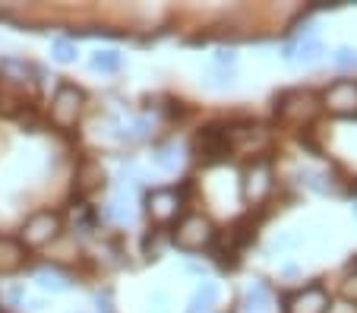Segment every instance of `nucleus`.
<instances>
[{
  "label": "nucleus",
  "instance_id": "obj_10",
  "mask_svg": "<svg viewBox=\"0 0 357 313\" xmlns=\"http://www.w3.org/2000/svg\"><path fill=\"white\" fill-rule=\"evenodd\" d=\"M329 304H332L329 294H326L319 285H310L288 300V313H326Z\"/></svg>",
  "mask_w": 357,
  "mask_h": 313
},
{
  "label": "nucleus",
  "instance_id": "obj_15",
  "mask_svg": "<svg viewBox=\"0 0 357 313\" xmlns=\"http://www.w3.org/2000/svg\"><path fill=\"white\" fill-rule=\"evenodd\" d=\"M152 165H155L158 171H165V174H174V171L183 165V146L181 143L158 146V149L152 152Z\"/></svg>",
  "mask_w": 357,
  "mask_h": 313
},
{
  "label": "nucleus",
  "instance_id": "obj_3",
  "mask_svg": "<svg viewBox=\"0 0 357 313\" xmlns=\"http://www.w3.org/2000/svg\"><path fill=\"white\" fill-rule=\"evenodd\" d=\"M61 228H63V222H61L57 212L41 209V212H35V215L26 218L22 234H20V244L22 247H45V244H51V241L61 234Z\"/></svg>",
  "mask_w": 357,
  "mask_h": 313
},
{
  "label": "nucleus",
  "instance_id": "obj_23",
  "mask_svg": "<svg viewBox=\"0 0 357 313\" xmlns=\"http://www.w3.org/2000/svg\"><path fill=\"white\" fill-rule=\"evenodd\" d=\"M234 63H237V54L234 51H215V67L218 70H234Z\"/></svg>",
  "mask_w": 357,
  "mask_h": 313
},
{
  "label": "nucleus",
  "instance_id": "obj_9",
  "mask_svg": "<svg viewBox=\"0 0 357 313\" xmlns=\"http://www.w3.org/2000/svg\"><path fill=\"white\" fill-rule=\"evenodd\" d=\"M237 313H278V300L266 282H250L237 304Z\"/></svg>",
  "mask_w": 357,
  "mask_h": 313
},
{
  "label": "nucleus",
  "instance_id": "obj_14",
  "mask_svg": "<svg viewBox=\"0 0 357 313\" xmlns=\"http://www.w3.org/2000/svg\"><path fill=\"white\" fill-rule=\"evenodd\" d=\"M35 282H38L41 291H51V294H63V291L73 288V279H70L63 269H57V266H45V269H38Z\"/></svg>",
  "mask_w": 357,
  "mask_h": 313
},
{
  "label": "nucleus",
  "instance_id": "obj_19",
  "mask_svg": "<svg viewBox=\"0 0 357 313\" xmlns=\"http://www.w3.org/2000/svg\"><path fill=\"white\" fill-rule=\"evenodd\" d=\"M297 177H301V184L307 187V190H313V193H335L332 181L323 174V171H310V168H303Z\"/></svg>",
  "mask_w": 357,
  "mask_h": 313
},
{
  "label": "nucleus",
  "instance_id": "obj_2",
  "mask_svg": "<svg viewBox=\"0 0 357 313\" xmlns=\"http://www.w3.org/2000/svg\"><path fill=\"white\" fill-rule=\"evenodd\" d=\"M82 105H86L82 89L73 82H61L57 92L51 96V123L57 130H73L82 117Z\"/></svg>",
  "mask_w": 357,
  "mask_h": 313
},
{
  "label": "nucleus",
  "instance_id": "obj_28",
  "mask_svg": "<svg viewBox=\"0 0 357 313\" xmlns=\"http://www.w3.org/2000/svg\"><path fill=\"white\" fill-rule=\"evenodd\" d=\"M76 313H82V310H76Z\"/></svg>",
  "mask_w": 357,
  "mask_h": 313
},
{
  "label": "nucleus",
  "instance_id": "obj_17",
  "mask_svg": "<svg viewBox=\"0 0 357 313\" xmlns=\"http://www.w3.org/2000/svg\"><path fill=\"white\" fill-rule=\"evenodd\" d=\"M26 89L13 86V82L0 79V114H13V111H20L22 105H26Z\"/></svg>",
  "mask_w": 357,
  "mask_h": 313
},
{
  "label": "nucleus",
  "instance_id": "obj_5",
  "mask_svg": "<svg viewBox=\"0 0 357 313\" xmlns=\"http://www.w3.org/2000/svg\"><path fill=\"white\" fill-rule=\"evenodd\" d=\"M225 143L228 152H247V155H263L269 149V133L259 123H243V127L225 130Z\"/></svg>",
  "mask_w": 357,
  "mask_h": 313
},
{
  "label": "nucleus",
  "instance_id": "obj_20",
  "mask_svg": "<svg viewBox=\"0 0 357 313\" xmlns=\"http://www.w3.org/2000/svg\"><path fill=\"white\" fill-rule=\"evenodd\" d=\"M51 57H54L57 63H73L76 61V41L73 38H57L54 45H51Z\"/></svg>",
  "mask_w": 357,
  "mask_h": 313
},
{
  "label": "nucleus",
  "instance_id": "obj_26",
  "mask_svg": "<svg viewBox=\"0 0 357 313\" xmlns=\"http://www.w3.org/2000/svg\"><path fill=\"white\" fill-rule=\"evenodd\" d=\"M95 304H98V313L101 310L111 313V294H98V298H95Z\"/></svg>",
  "mask_w": 357,
  "mask_h": 313
},
{
  "label": "nucleus",
  "instance_id": "obj_12",
  "mask_svg": "<svg viewBox=\"0 0 357 313\" xmlns=\"http://www.w3.org/2000/svg\"><path fill=\"white\" fill-rule=\"evenodd\" d=\"M323 54H326V48L319 38H303V41H297V45H284V61L303 63V67L317 63Z\"/></svg>",
  "mask_w": 357,
  "mask_h": 313
},
{
  "label": "nucleus",
  "instance_id": "obj_27",
  "mask_svg": "<svg viewBox=\"0 0 357 313\" xmlns=\"http://www.w3.org/2000/svg\"><path fill=\"white\" fill-rule=\"evenodd\" d=\"M351 212H354V218H357V203H354V206H351Z\"/></svg>",
  "mask_w": 357,
  "mask_h": 313
},
{
  "label": "nucleus",
  "instance_id": "obj_1",
  "mask_svg": "<svg viewBox=\"0 0 357 313\" xmlns=\"http://www.w3.org/2000/svg\"><path fill=\"white\" fill-rule=\"evenodd\" d=\"M171 241H174L181 250H190V253L206 250V247L215 241V225H212L209 215H202V212H190V215H183L181 222H177Z\"/></svg>",
  "mask_w": 357,
  "mask_h": 313
},
{
  "label": "nucleus",
  "instance_id": "obj_18",
  "mask_svg": "<svg viewBox=\"0 0 357 313\" xmlns=\"http://www.w3.org/2000/svg\"><path fill=\"white\" fill-rule=\"evenodd\" d=\"M121 67H123V57H121V51H114V48L95 51L92 61H89V70H92V73H117Z\"/></svg>",
  "mask_w": 357,
  "mask_h": 313
},
{
  "label": "nucleus",
  "instance_id": "obj_21",
  "mask_svg": "<svg viewBox=\"0 0 357 313\" xmlns=\"http://www.w3.org/2000/svg\"><path fill=\"white\" fill-rule=\"evenodd\" d=\"M332 63H335L338 70H357V48H351V45H342V48H335V54H332Z\"/></svg>",
  "mask_w": 357,
  "mask_h": 313
},
{
  "label": "nucleus",
  "instance_id": "obj_8",
  "mask_svg": "<svg viewBox=\"0 0 357 313\" xmlns=\"http://www.w3.org/2000/svg\"><path fill=\"white\" fill-rule=\"evenodd\" d=\"M146 212L152 222H158V225H168V222H174L177 212H181V193L174 190H152L146 197Z\"/></svg>",
  "mask_w": 357,
  "mask_h": 313
},
{
  "label": "nucleus",
  "instance_id": "obj_7",
  "mask_svg": "<svg viewBox=\"0 0 357 313\" xmlns=\"http://www.w3.org/2000/svg\"><path fill=\"white\" fill-rule=\"evenodd\" d=\"M323 108L338 117H357V82L354 79H338L323 92Z\"/></svg>",
  "mask_w": 357,
  "mask_h": 313
},
{
  "label": "nucleus",
  "instance_id": "obj_4",
  "mask_svg": "<svg viewBox=\"0 0 357 313\" xmlns=\"http://www.w3.org/2000/svg\"><path fill=\"white\" fill-rule=\"evenodd\" d=\"M317 111H319V98L313 92H307V89H291V92L278 96V102H275V114L284 123H303V121H310Z\"/></svg>",
  "mask_w": 357,
  "mask_h": 313
},
{
  "label": "nucleus",
  "instance_id": "obj_22",
  "mask_svg": "<svg viewBox=\"0 0 357 313\" xmlns=\"http://www.w3.org/2000/svg\"><path fill=\"white\" fill-rule=\"evenodd\" d=\"M342 300H348V304H357V273H351L348 279L342 282Z\"/></svg>",
  "mask_w": 357,
  "mask_h": 313
},
{
  "label": "nucleus",
  "instance_id": "obj_13",
  "mask_svg": "<svg viewBox=\"0 0 357 313\" xmlns=\"http://www.w3.org/2000/svg\"><path fill=\"white\" fill-rule=\"evenodd\" d=\"M26 263V247L13 238H0V275H13Z\"/></svg>",
  "mask_w": 357,
  "mask_h": 313
},
{
  "label": "nucleus",
  "instance_id": "obj_11",
  "mask_svg": "<svg viewBox=\"0 0 357 313\" xmlns=\"http://www.w3.org/2000/svg\"><path fill=\"white\" fill-rule=\"evenodd\" d=\"M108 218H114L117 225H130L136 218V197L123 181L117 184L114 197H111V203H108Z\"/></svg>",
  "mask_w": 357,
  "mask_h": 313
},
{
  "label": "nucleus",
  "instance_id": "obj_6",
  "mask_svg": "<svg viewBox=\"0 0 357 313\" xmlns=\"http://www.w3.org/2000/svg\"><path fill=\"white\" fill-rule=\"evenodd\" d=\"M272 187H275L272 184V165L266 158H257V162L243 171V199L250 206H263L269 199Z\"/></svg>",
  "mask_w": 357,
  "mask_h": 313
},
{
  "label": "nucleus",
  "instance_id": "obj_24",
  "mask_svg": "<svg viewBox=\"0 0 357 313\" xmlns=\"http://www.w3.org/2000/svg\"><path fill=\"white\" fill-rule=\"evenodd\" d=\"M149 313H168V294H152L149 298Z\"/></svg>",
  "mask_w": 357,
  "mask_h": 313
},
{
  "label": "nucleus",
  "instance_id": "obj_25",
  "mask_svg": "<svg viewBox=\"0 0 357 313\" xmlns=\"http://www.w3.org/2000/svg\"><path fill=\"white\" fill-rule=\"evenodd\" d=\"M326 313H357V304H348V300H338V304H329Z\"/></svg>",
  "mask_w": 357,
  "mask_h": 313
},
{
  "label": "nucleus",
  "instance_id": "obj_16",
  "mask_svg": "<svg viewBox=\"0 0 357 313\" xmlns=\"http://www.w3.org/2000/svg\"><path fill=\"white\" fill-rule=\"evenodd\" d=\"M218 300V285L215 282H199L196 291L190 294V304H187V313H209Z\"/></svg>",
  "mask_w": 357,
  "mask_h": 313
}]
</instances>
